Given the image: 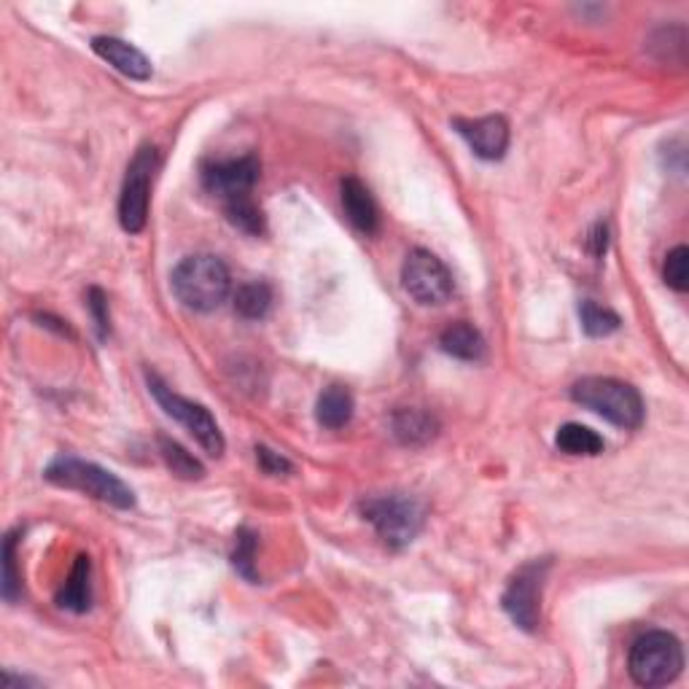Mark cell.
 Listing matches in <instances>:
<instances>
[{"instance_id": "obj_24", "label": "cell", "mask_w": 689, "mask_h": 689, "mask_svg": "<svg viewBox=\"0 0 689 689\" xmlns=\"http://www.w3.org/2000/svg\"><path fill=\"white\" fill-rule=\"evenodd\" d=\"M22 531H11L3 539V590L6 603H17L22 598V577L17 573V539H20Z\"/></svg>"}, {"instance_id": "obj_25", "label": "cell", "mask_w": 689, "mask_h": 689, "mask_svg": "<svg viewBox=\"0 0 689 689\" xmlns=\"http://www.w3.org/2000/svg\"><path fill=\"white\" fill-rule=\"evenodd\" d=\"M663 277L674 292L685 294L689 288V251L687 245H676L674 251L665 256V267H663Z\"/></svg>"}, {"instance_id": "obj_21", "label": "cell", "mask_w": 689, "mask_h": 689, "mask_svg": "<svg viewBox=\"0 0 689 689\" xmlns=\"http://www.w3.org/2000/svg\"><path fill=\"white\" fill-rule=\"evenodd\" d=\"M272 307V288L262 281L243 283L234 292V313L245 320H262Z\"/></svg>"}, {"instance_id": "obj_12", "label": "cell", "mask_w": 689, "mask_h": 689, "mask_svg": "<svg viewBox=\"0 0 689 689\" xmlns=\"http://www.w3.org/2000/svg\"><path fill=\"white\" fill-rule=\"evenodd\" d=\"M92 52L98 54L102 63H108L113 70L132 78V81H149L151 74H154L146 54L122 39H113V35H98V39H92Z\"/></svg>"}, {"instance_id": "obj_18", "label": "cell", "mask_w": 689, "mask_h": 689, "mask_svg": "<svg viewBox=\"0 0 689 689\" xmlns=\"http://www.w3.org/2000/svg\"><path fill=\"white\" fill-rule=\"evenodd\" d=\"M558 450H564L566 456H601L603 452V439L588 426H579V423H566L558 428V437H555Z\"/></svg>"}, {"instance_id": "obj_7", "label": "cell", "mask_w": 689, "mask_h": 689, "mask_svg": "<svg viewBox=\"0 0 689 689\" xmlns=\"http://www.w3.org/2000/svg\"><path fill=\"white\" fill-rule=\"evenodd\" d=\"M553 560L549 558H536L528 560L512 573V579L506 582L504 595H501V609L506 616L525 633H536L542 625V595L544 584H547V573Z\"/></svg>"}, {"instance_id": "obj_26", "label": "cell", "mask_w": 689, "mask_h": 689, "mask_svg": "<svg viewBox=\"0 0 689 689\" xmlns=\"http://www.w3.org/2000/svg\"><path fill=\"white\" fill-rule=\"evenodd\" d=\"M87 307H89V313H92V318H95V329H98L100 342H106L108 335H111V316H108L106 294H102L100 288H89Z\"/></svg>"}, {"instance_id": "obj_16", "label": "cell", "mask_w": 689, "mask_h": 689, "mask_svg": "<svg viewBox=\"0 0 689 689\" xmlns=\"http://www.w3.org/2000/svg\"><path fill=\"white\" fill-rule=\"evenodd\" d=\"M356 398L344 385H329V389L320 391L318 404H316V420L329 431L344 428L353 420Z\"/></svg>"}, {"instance_id": "obj_8", "label": "cell", "mask_w": 689, "mask_h": 689, "mask_svg": "<svg viewBox=\"0 0 689 689\" xmlns=\"http://www.w3.org/2000/svg\"><path fill=\"white\" fill-rule=\"evenodd\" d=\"M160 171V151L156 146H141L127 165V175L122 184V197H119V223L124 232L138 234L146 229L151 184Z\"/></svg>"}, {"instance_id": "obj_23", "label": "cell", "mask_w": 689, "mask_h": 689, "mask_svg": "<svg viewBox=\"0 0 689 689\" xmlns=\"http://www.w3.org/2000/svg\"><path fill=\"white\" fill-rule=\"evenodd\" d=\"M579 318H582V329L588 337H609L620 329V316L609 307L595 305V302H582L579 305Z\"/></svg>"}, {"instance_id": "obj_14", "label": "cell", "mask_w": 689, "mask_h": 689, "mask_svg": "<svg viewBox=\"0 0 689 689\" xmlns=\"http://www.w3.org/2000/svg\"><path fill=\"white\" fill-rule=\"evenodd\" d=\"M391 431H394L396 442L404 447H426L434 442L439 434L437 415L426 413L418 407H402L391 415Z\"/></svg>"}, {"instance_id": "obj_13", "label": "cell", "mask_w": 689, "mask_h": 689, "mask_svg": "<svg viewBox=\"0 0 689 689\" xmlns=\"http://www.w3.org/2000/svg\"><path fill=\"white\" fill-rule=\"evenodd\" d=\"M340 197H342V208L344 216H348L350 223H353L359 232L374 234L380 227V214H378V203H374L372 192L367 189L364 181L348 178L340 181Z\"/></svg>"}, {"instance_id": "obj_3", "label": "cell", "mask_w": 689, "mask_h": 689, "mask_svg": "<svg viewBox=\"0 0 689 689\" xmlns=\"http://www.w3.org/2000/svg\"><path fill=\"white\" fill-rule=\"evenodd\" d=\"M571 398L625 431H636L644 423V398L631 383H622V380L582 378L573 383Z\"/></svg>"}, {"instance_id": "obj_27", "label": "cell", "mask_w": 689, "mask_h": 689, "mask_svg": "<svg viewBox=\"0 0 689 689\" xmlns=\"http://www.w3.org/2000/svg\"><path fill=\"white\" fill-rule=\"evenodd\" d=\"M256 463H259V469L270 477H283L294 471V463L288 461L286 456H281V452L270 450L267 445H256Z\"/></svg>"}, {"instance_id": "obj_2", "label": "cell", "mask_w": 689, "mask_h": 689, "mask_svg": "<svg viewBox=\"0 0 689 689\" xmlns=\"http://www.w3.org/2000/svg\"><path fill=\"white\" fill-rule=\"evenodd\" d=\"M44 480L57 488L89 495V499L113 506V510H132L135 506V493L127 482L119 480L113 471L102 469L92 461H81L76 456L54 458L44 471Z\"/></svg>"}, {"instance_id": "obj_28", "label": "cell", "mask_w": 689, "mask_h": 689, "mask_svg": "<svg viewBox=\"0 0 689 689\" xmlns=\"http://www.w3.org/2000/svg\"><path fill=\"white\" fill-rule=\"evenodd\" d=\"M588 251L592 253L595 259H603L609 251V227L603 221H598L595 227L590 229L588 234Z\"/></svg>"}, {"instance_id": "obj_5", "label": "cell", "mask_w": 689, "mask_h": 689, "mask_svg": "<svg viewBox=\"0 0 689 689\" xmlns=\"http://www.w3.org/2000/svg\"><path fill=\"white\" fill-rule=\"evenodd\" d=\"M633 681L638 687H665L679 679L685 668V649L681 641L674 633L652 631L646 636L636 638L627 657Z\"/></svg>"}, {"instance_id": "obj_19", "label": "cell", "mask_w": 689, "mask_h": 689, "mask_svg": "<svg viewBox=\"0 0 689 689\" xmlns=\"http://www.w3.org/2000/svg\"><path fill=\"white\" fill-rule=\"evenodd\" d=\"M156 445H160L162 461H165V467L173 471V477H178V480H186V482L203 480L205 477L203 463H199L189 450H184V447L175 442V439L160 437L156 439Z\"/></svg>"}, {"instance_id": "obj_11", "label": "cell", "mask_w": 689, "mask_h": 689, "mask_svg": "<svg viewBox=\"0 0 689 689\" xmlns=\"http://www.w3.org/2000/svg\"><path fill=\"white\" fill-rule=\"evenodd\" d=\"M452 127L469 143V149L485 162L501 160L510 149V122L504 117L456 119Z\"/></svg>"}, {"instance_id": "obj_15", "label": "cell", "mask_w": 689, "mask_h": 689, "mask_svg": "<svg viewBox=\"0 0 689 689\" xmlns=\"http://www.w3.org/2000/svg\"><path fill=\"white\" fill-rule=\"evenodd\" d=\"M57 606L74 614H84L92 609V560L87 555L76 558L68 582L57 592Z\"/></svg>"}, {"instance_id": "obj_6", "label": "cell", "mask_w": 689, "mask_h": 689, "mask_svg": "<svg viewBox=\"0 0 689 689\" xmlns=\"http://www.w3.org/2000/svg\"><path fill=\"white\" fill-rule=\"evenodd\" d=\"M146 383H149L151 396L156 398V404H160V407L165 409L173 420H178L181 426H184L186 431L197 439V445L203 447L208 456H214V458L223 456V447H227V442H223L219 423H216L214 415L208 413V407H203V404L192 402V398L175 394L171 385H167L165 380L154 372L146 374Z\"/></svg>"}, {"instance_id": "obj_4", "label": "cell", "mask_w": 689, "mask_h": 689, "mask_svg": "<svg viewBox=\"0 0 689 689\" xmlns=\"http://www.w3.org/2000/svg\"><path fill=\"white\" fill-rule=\"evenodd\" d=\"M359 510L391 549H404L413 544L426 523V506L407 493L372 495L361 501Z\"/></svg>"}, {"instance_id": "obj_10", "label": "cell", "mask_w": 689, "mask_h": 689, "mask_svg": "<svg viewBox=\"0 0 689 689\" xmlns=\"http://www.w3.org/2000/svg\"><path fill=\"white\" fill-rule=\"evenodd\" d=\"M199 175H203V186L208 195L229 203V199L251 195L259 175H262V162L253 154L240 156V160H214L205 162Z\"/></svg>"}, {"instance_id": "obj_17", "label": "cell", "mask_w": 689, "mask_h": 689, "mask_svg": "<svg viewBox=\"0 0 689 689\" xmlns=\"http://www.w3.org/2000/svg\"><path fill=\"white\" fill-rule=\"evenodd\" d=\"M439 344L447 356L458 361H480L485 356V337L480 335V329L467 324V320H458L450 324L439 337Z\"/></svg>"}, {"instance_id": "obj_22", "label": "cell", "mask_w": 689, "mask_h": 689, "mask_svg": "<svg viewBox=\"0 0 689 689\" xmlns=\"http://www.w3.org/2000/svg\"><path fill=\"white\" fill-rule=\"evenodd\" d=\"M256 547H259V536L253 534L251 528H240L238 534H234V549H232V566L234 571L240 573V577L248 579L251 584L259 582L256 577Z\"/></svg>"}, {"instance_id": "obj_1", "label": "cell", "mask_w": 689, "mask_h": 689, "mask_svg": "<svg viewBox=\"0 0 689 689\" xmlns=\"http://www.w3.org/2000/svg\"><path fill=\"white\" fill-rule=\"evenodd\" d=\"M171 286L175 299L195 313H214L227 302L232 292V277L227 264L210 253H195L178 262L173 270Z\"/></svg>"}, {"instance_id": "obj_9", "label": "cell", "mask_w": 689, "mask_h": 689, "mask_svg": "<svg viewBox=\"0 0 689 689\" xmlns=\"http://www.w3.org/2000/svg\"><path fill=\"white\" fill-rule=\"evenodd\" d=\"M402 286L423 307L445 305L456 292L450 270L426 248H415L402 267Z\"/></svg>"}, {"instance_id": "obj_20", "label": "cell", "mask_w": 689, "mask_h": 689, "mask_svg": "<svg viewBox=\"0 0 689 689\" xmlns=\"http://www.w3.org/2000/svg\"><path fill=\"white\" fill-rule=\"evenodd\" d=\"M223 214H227V221L232 223L234 229L251 234V238H262V234L267 232V221H264L262 208L253 203L251 195L223 203Z\"/></svg>"}]
</instances>
